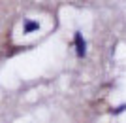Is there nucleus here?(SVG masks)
I'll use <instances>...</instances> for the list:
<instances>
[{
    "label": "nucleus",
    "mask_w": 126,
    "mask_h": 123,
    "mask_svg": "<svg viewBox=\"0 0 126 123\" xmlns=\"http://www.w3.org/2000/svg\"><path fill=\"white\" fill-rule=\"evenodd\" d=\"M74 42H75V53H77V57H85V55H87V42H85L83 34L79 30L75 32Z\"/></svg>",
    "instance_id": "obj_1"
},
{
    "label": "nucleus",
    "mask_w": 126,
    "mask_h": 123,
    "mask_svg": "<svg viewBox=\"0 0 126 123\" xmlns=\"http://www.w3.org/2000/svg\"><path fill=\"white\" fill-rule=\"evenodd\" d=\"M38 28H40V23L38 21H28V19L25 21V32L26 34H30V32L38 30Z\"/></svg>",
    "instance_id": "obj_2"
},
{
    "label": "nucleus",
    "mask_w": 126,
    "mask_h": 123,
    "mask_svg": "<svg viewBox=\"0 0 126 123\" xmlns=\"http://www.w3.org/2000/svg\"><path fill=\"white\" fill-rule=\"evenodd\" d=\"M124 110H126V104H121L119 108H115V110H113V114H121V112H124Z\"/></svg>",
    "instance_id": "obj_3"
}]
</instances>
